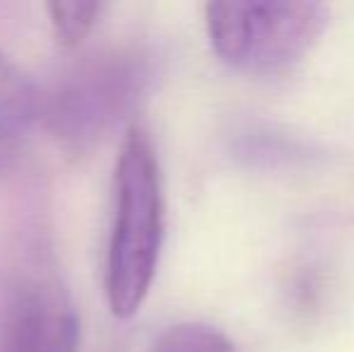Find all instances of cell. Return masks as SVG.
<instances>
[{
	"instance_id": "obj_4",
	"label": "cell",
	"mask_w": 354,
	"mask_h": 352,
	"mask_svg": "<svg viewBox=\"0 0 354 352\" xmlns=\"http://www.w3.org/2000/svg\"><path fill=\"white\" fill-rule=\"evenodd\" d=\"M80 319L66 285L44 261L22 266L8 292L0 352H77Z\"/></svg>"
},
{
	"instance_id": "obj_8",
	"label": "cell",
	"mask_w": 354,
	"mask_h": 352,
	"mask_svg": "<svg viewBox=\"0 0 354 352\" xmlns=\"http://www.w3.org/2000/svg\"><path fill=\"white\" fill-rule=\"evenodd\" d=\"M152 352H236V348L212 326L178 324L159 335Z\"/></svg>"
},
{
	"instance_id": "obj_6",
	"label": "cell",
	"mask_w": 354,
	"mask_h": 352,
	"mask_svg": "<svg viewBox=\"0 0 354 352\" xmlns=\"http://www.w3.org/2000/svg\"><path fill=\"white\" fill-rule=\"evenodd\" d=\"M304 145L297 142L294 138L284 136V133L277 131H268V128H253V131H246L241 138H239L236 145V155L241 157L243 162L258 167H287L294 165L304 157Z\"/></svg>"
},
{
	"instance_id": "obj_1",
	"label": "cell",
	"mask_w": 354,
	"mask_h": 352,
	"mask_svg": "<svg viewBox=\"0 0 354 352\" xmlns=\"http://www.w3.org/2000/svg\"><path fill=\"white\" fill-rule=\"evenodd\" d=\"M116 203L106 246L104 292L116 319H133L149 295L167 232L162 169L149 133L131 126L116 160Z\"/></svg>"
},
{
	"instance_id": "obj_2",
	"label": "cell",
	"mask_w": 354,
	"mask_h": 352,
	"mask_svg": "<svg viewBox=\"0 0 354 352\" xmlns=\"http://www.w3.org/2000/svg\"><path fill=\"white\" fill-rule=\"evenodd\" d=\"M330 10L323 3H210L207 37L227 66L253 75L297 66L326 32Z\"/></svg>"
},
{
	"instance_id": "obj_5",
	"label": "cell",
	"mask_w": 354,
	"mask_h": 352,
	"mask_svg": "<svg viewBox=\"0 0 354 352\" xmlns=\"http://www.w3.org/2000/svg\"><path fill=\"white\" fill-rule=\"evenodd\" d=\"M39 113L41 99L32 77L0 48V176L22 157Z\"/></svg>"
},
{
	"instance_id": "obj_3",
	"label": "cell",
	"mask_w": 354,
	"mask_h": 352,
	"mask_svg": "<svg viewBox=\"0 0 354 352\" xmlns=\"http://www.w3.org/2000/svg\"><path fill=\"white\" fill-rule=\"evenodd\" d=\"M149 80L152 58L140 48L84 58L48 97V128L68 150H87L136 106Z\"/></svg>"
},
{
	"instance_id": "obj_7",
	"label": "cell",
	"mask_w": 354,
	"mask_h": 352,
	"mask_svg": "<svg viewBox=\"0 0 354 352\" xmlns=\"http://www.w3.org/2000/svg\"><path fill=\"white\" fill-rule=\"evenodd\" d=\"M104 3H48V22L53 39L63 48H77L92 34L104 15Z\"/></svg>"
}]
</instances>
